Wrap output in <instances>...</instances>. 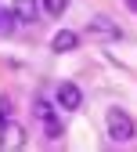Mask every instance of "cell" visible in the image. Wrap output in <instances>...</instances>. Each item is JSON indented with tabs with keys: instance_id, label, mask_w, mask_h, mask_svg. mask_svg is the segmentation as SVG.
Returning <instances> with one entry per match:
<instances>
[{
	"instance_id": "obj_11",
	"label": "cell",
	"mask_w": 137,
	"mask_h": 152,
	"mask_svg": "<svg viewBox=\"0 0 137 152\" xmlns=\"http://www.w3.org/2000/svg\"><path fill=\"white\" fill-rule=\"evenodd\" d=\"M126 4H130V11H137V0H126Z\"/></svg>"
},
{
	"instance_id": "obj_8",
	"label": "cell",
	"mask_w": 137,
	"mask_h": 152,
	"mask_svg": "<svg viewBox=\"0 0 137 152\" xmlns=\"http://www.w3.org/2000/svg\"><path fill=\"white\" fill-rule=\"evenodd\" d=\"M65 7H69V0H43V11L54 15V18H58V15H65Z\"/></svg>"
},
{
	"instance_id": "obj_10",
	"label": "cell",
	"mask_w": 137,
	"mask_h": 152,
	"mask_svg": "<svg viewBox=\"0 0 137 152\" xmlns=\"http://www.w3.org/2000/svg\"><path fill=\"white\" fill-rule=\"evenodd\" d=\"M14 22H18V18H14L11 11H0V33H4V29H11Z\"/></svg>"
},
{
	"instance_id": "obj_7",
	"label": "cell",
	"mask_w": 137,
	"mask_h": 152,
	"mask_svg": "<svg viewBox=\"0 0 137 152\" xmlns=\"http://www.w3.org/2000/svg\"><path fill=\"white\" fill-rule=\"evenodd\" d=\"M76 44H80V36H76L72 29H58V33H54V40H51V51L65 54V51H72Z\"/></svg>"
},
{
	"instance_id": "obj_6",
	"label": "cell",
	"mask_w": 137,
	"mask_h": 152,
	"mask_svg": "<svg viewBox=\"0 0 137 152\" xmlns=\"http://www.w3.org/2000/svg\"><path fill=\"white\" fill-rule=\"evenodd\" d=\"M11 15L18 18V22H36V18H40V0H14L11 4Z\"/></svg>"
},
{
	"instance_id": "obj_1",
	"label": "cell",
	"mask_w": 137,
	"mask_h": 152,
	"mask_svg": "<svg viewBox=\"0 0 137 152\" xmlns=\"http://www.w3.org/2000/svg\"><path fill=\"white\" fill-rule=\"evenodd\" d=\"M105 123H108V138L112 141H130L137 134V123H133V116H130L126 109H108Z\"/></svg>"
},
{
	"instance_id": "obj_9",
	"label": "cell",
	"mask_w": 137,
	"mask_h": 152,
	"mask_svg": "<svg viewBox=\"0 0 137 152\" xmlns=\"http://www.w3.org/2000/svg\"><path fill=\"white\" fill-rule=\"evenodd\" d=\"M4 120H11V98L0 94V123H4Z\"/></svg>"
},
{
	"instance_id": "obj_5",
	"label": "cell",
	"mask_w": 137,
	"mask_h": 152,
	"mask_svg": "<svg viewBox=\"0 0 137 152\" xmlns=\"http://www.w3.org/2000/svg\"><path fill=\"white\" fill-rule=\"evenodd\" d=\"M58 105H62L65 112H76V109L83 105V91L76 87V83H62V87H58Z\"/></svg>"
},
{
	"instance_id": "obj_2",
	"label": "cell",
	"mask_w": 137,
	"mask_h": 152,
	"mask_svg": "<svg viewBox=\"0 0 137 152\" xmlns=\"http://www.w3.org/2000/svg\"><path fill=\"white\" fill-rule=\"evenodd\" d=\"M33 112H36V120L43 123V130H47V138H62V120L54 116V109H51V102H43V98H36L33 102Z\"/></svg>"
},
{
	"instance_id": "obj_3",
	"label": "cell",
	"mask_w": 137,
	"mask_h": 152,
	"mask_svg": "<svg viewBox=\"0 0 137 152\" xmlns=\"http://www.w3.org/2000/svg\"><path fill=\"white\" fill-rule=\"evenodd\" d=\"M87 29H90V33L97 36V40H108V44H112V40H119V36H123V29L115 26V22H112L108 15H94Z\"/></svg>"
},
{
	"instance_id": "obj_4",
	"label": "cell",
	"mask_w": 137,
	"mask_h": 152,
	"mask_svg": "<svg viewBox=\"0 0 137 152\" xmlns=\"http://www.w3.org/2000/svg\"><path fill=\"white\" fill-rule=\"evenodd\" d=\"M22 145H25V130L18 127V123H11V120H4V123H0V148L14 152V148H22Z\"/></svg>"
}]
</instances>
